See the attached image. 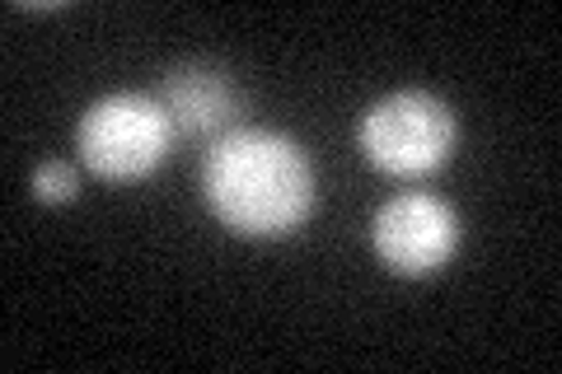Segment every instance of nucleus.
<instances>
[{
  "instance_id": "nucleus-4",
  "label": "nucleus",
  "mask_w": 562,
  "mask_h": 374,
  "mask_svg": "<svg viewBox=\"0 0 562 374\" xmlns=\"http://www.w3.org/2000/svg\"><path fill=\"white\" fill-rule=\"evenodd\" d=\"M375 253L398 276H431L460 248V216L431 192H403L375 211Z\"/></svg>"
},
{
  "instance_id": "nucleus-2",
  "label": "nucleus",
  "mask_w": 562,
  "mask_h": 374,
  "mask_svg": "<svg viewBox=\"0 0 562 374\" xmlns=\"http://www.w3.org/2000/svg\"><path fill=\"white\" fill-rule=\"evenodd\" d=\"M85 169L103 183H140L165 165L173 146V122L155 94L117 89L90 103L76 127Z\"/></svg>"
},
{
  "instance_id": "nucleus-1",
  "label": "nucleus",
  "mask_w": 562,
  "mask_h": 374,
  "mask_svg": "<svg viewBox=\"0 0 562 374\" xmlns=\"http://www.w3.org/2000/svg\"><path fill=\"white\" fill-rule=\"evenodd\" d=\"M202 192L211 216L244 239H286L319 202L310 155L268 127L225 132L206 150Z\"/></svg>"
},
{
  "instance_id": "nucleus-3",
  "label": "nucleus",
  "mask_w": 562,
  "mask_h": 374,
  "mask_svg": "<svg viewBox=\"0 0 562 374\" xmlns=\"http://www.w3.org/2000/svg\"><path fill=\"white\" fill-rule=\"evenodd\" d=\"M454 113L431 89H394L361 117V155L390 178H431L454 155Z\"/></svg>"
},
{
  "instance_id": "nucleus-5",
  "label": "nucleus",
  "mask_w": 562,
  "mask_h": 374,
  "mask_svg": "<svg viewBox=\"0 0 562 374\" xmlns=\"http://www.w3.org/2000/svg\"><path fill=\"white\" fill-rule=\"evenodd\" d=\"M160 103L173 122V132L188 136H206V132H225L231 122L244 113V99L235 80L216 66H173L160 80Z\"/></svg>"
},
{
  "instance_id": "nucleus-6",
  "label": "nucleus",
  "mask_w": 562,
  "mask_h": 374,
  "mask_svg": "<svg viewBox=\"0 0 562 374\" xmlns=\"http://www.w3.org/2000/svg\"><path fill=\"white\" fill-rule=\"evenodd\" d=\"M29 188L43 206H66V202H76V192H80V173L70 169L66 159H43V165L33 169Z\"/></svg>"
}]
</instances>
